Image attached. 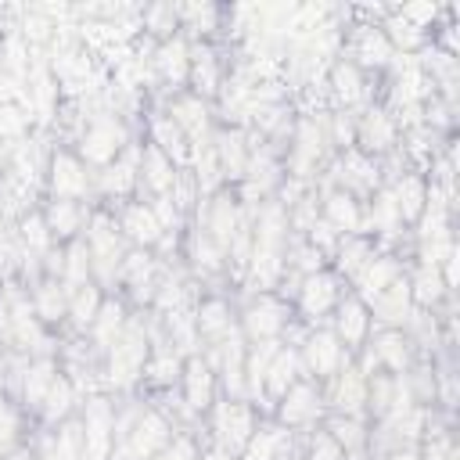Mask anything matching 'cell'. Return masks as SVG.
Returning <instances> with one entry per match:
<instances>
[{"label":"cell","mask_w":460,"mask_h":460,"mask_svg":"<svg viewBox=\"0 0 460 460\" xmlns=\"http://www.w3.org/2000/svg\"><path fill=\"white\" fill-rule=\"evenodd\" d=\"M122 140H126V133H122V126L115 119H97L83 137V155L90 162H111L119 155Z\"/></svg>","instance_id":"obj_1"},{"label":"cell","mask_w":460,"mask_h":460,"mask_svg":"<svg viewBox=\"0 0 460 460\" xmlns=\"http://www.w3.org/2000/svg\"><path fill=\"white\" fill-rule=\"evenodd\" d=\"M155 65H158V72H162L165 83H180V79H187V72H190V54H187L183 36H169V40L158 47Z\"/></svg>","instance_id":"obj_2"},{"label":"cell","mask_w":460,"mask_h":460,"mask_svg":"<svg viewBox=\"0 0 460 460\" xmlns=\"http://www.w3.org/2000/svg\"><path fill=\"white\" fill-rule=\"evenodd\" d=\"M122 230L137 241V244H155L162 237V223L155 219L151 205H126L122 212Z\"/></svg>","instance_id":"obj_3"},{"label":"cell","mask_w":460,"mask_h":460,"mask_svg":"<svg viewBox=\"0 0 460 460\" xmlns=\"http://www.w3.org/2000/svg\"><path fill=\"white\" fill-rule=\"evenodd\" d=\"M79 223H83V208L72 201V198H61V201H54L50 205V212H47V230H50V237H72L75 230H79Z\"/></svg>","instance_id":"obj_4"},{"label":"cell","mask_w":460,"mask_h":460,"mask_svg":"<svg viewBox=\"0 0 460 460\" xmlns=\"http://www.w3.org/2000/svg\"><path fill=\"white\" fill-rule=\"evenodd\" d=\"M54 190H58L61 198H68V194H83V190H86L83 165H79L72 155H58V158H54Z\"/></svg>","instance_id":"obj_5"},{"label":"cell","mask_w":460,"mask_h":460,"mask_svg":"<svg viewBox=\"0 0 460 460\" xmlns=\"http://www.w3.org/2000/svg\"><path fill=\"white\" fill-rule=\"evenodd\" d=\"M284 327V316H280V305H273L270 298H259L252 309H248V331H252V338H270V334H277Z\"/></svg>","instance_id":"obj_6"},{"label":"cell","mask_w":460,"mask_h":460,"mask_svg":"<svg viewBox=\"0 0 460 460\" xmlns=\"http://www.w3.org/2000/svg\"><path fill=\"white\" fill-rule=\"evenodd\" d=\"M169 442V428L155 417V413H147L140 424H137V431H133V449H137V456H151L155 449H162Z\"/></svg>","instance_id":"obj_7"},{"label":"cell","mask_w":460,"mask_h":460,"mask_svg":"<svg viewBox=\"0 0 460 460\" xmlns=\"http://www.w3.org/2000/svg\"><path fill=\"white\" fill-rule=\"evenodd\" d=\"M316 392L309 388V385H291L288 392H284V410H280V417L288 420V424H298V420H305L316 406Z\"/></svg>","instance_id":"obj_8"},{"label":"cell","mask_w":460,"mask_h":460,"mask_svg":"<svg viewBox=\"0 0 460 460\" xmlns=\"http://www.w3.org/2000/svg\"><path fill=\"white\" fill-rule=\"evenodd\" d=\"M187 399H190V406H208V399H212V370L201 363V359H190L187 363Z\"/></svg>","instance_id":"obj_9"},{"label":"cell","mask_w":460,"mask_h":460,"mask_svg":"<svg viewBox=\"0 0 460 460\" xmlns=\"http://www.w3.org/2000/svg\"><path fill=\"white\" fill-rule=\"evenodd\" d=\"M302 302H305L309 313H323L334 302V280L327 273H313L305 280V288H302Z\"/></svg>","instance_id":"obj_10"},{"label":"cell","mask_w":460,"mask_h":460,"mask_svg":"<svg viewBox=\"0 0 460 460\" xmlns=\"http://www.w3.org/2000/svg\"><path fill=\"white\" fill-rule=\"evenodd\" d=\"M305 356H309V367H313V374H327V370H334V367H338V356H341V349L334 345V338H331V334H316V338L309 341Z\"/></svg>","instance_id":"obj_11"},{"label":"cell","mask_w":460,"mask_h":460,"mask_svg":"<svg viewBox=\"0 0 460 460\" xmlns=\"http://www.w3.org/2000/svg\"><path fill=\"white\" fill-rule=\"evenodd\" d=\"M97 313H101V295H97V288H93V284H79L75 295H72V316H75V323H79V327H90V323L97 320Z\"/></svg>","instance_id":"obj_12"},{"label":"cell","mask_w":460,"mask_h":460,"mask_svg":"<svg viewBox=\"0 0 460 460\" xmlns=\"http://www.w3.org/2000/svg\"><path fill=\"white\" fill-rule=\"evenodd\" d=\"M327 216H331L334 226H341V230H352V226L359 223V208H356V201H352L349 190H334V194L327 198Z\"/></svg>","instance_id":"obj_13"},{"label":"cell","mask_w":460,"mask_h":460,"mask_svg":"<svg viewBox=\"0 0 460 460\" xmlns=\"http://www.w3.org/2000/svg\"><path fill=\"white\" fill-rule=\"evenodd\" d=\"M331 83H334V93L341 101H356L359 97V65L352 61H338L331 68Z\"/></svg>","instance_id":"obj_14"},{"label":"cell","mask_w":460,"mask_h":460,"mask_svg":"<svg viewBox=\"0 0 460 460\" xmlns=\"http://www.w3.org/2000/svg\"><path fill=\"white\" fill-rule=\"evenodd\" d=\"M144 165H147V180H151V187H155L158 194H165V190L172 187V165H169L165 151H158V147H147V155H144Z\"/></svg>","instance_id":"obj_15"},{"label":"cell","mask_w":460,"mask_h":460,"mask_svg":"<svg viewBox=\"0 0 460 460\" xmlns=\"http://www.w3.org/2000/svg\"><path fill=\"white\" fill-rule=\"evenodd\" d=\"M50 385H54V363H36L29 370V377H25V399H29V406H40L47 399Z\"/></svg>","instance_id":"obj_16"},{"label":"cell","mask_w":460,"mask_h":460,"mask_svg":"<svg viewBox=\"0 0 460 460\" xmlns=\"http://www.w3.org/2000/svg\"><path fill=\"white\" fill-rule=\"evenodd\" d=\"M388 54H392V40L385 36V32H363V40H359V58L367 61V65H385L388 61Z\"/></svg>","instance_id":"obj_17"},{"label":"cell","mask_w":460,"mask_h":460,"mask_svg":"<svg viewBox=\"0 0 460 460\" xmlns=\"http://www.w3.org/2000/svg\"><path fill=\"white\" fill-rule=\"evenodd\" d=\"M68 399H72V385L65 381V377H54V385H50V392H47V417L50 420H58V417H65L68 413Z\"/></svg>","instance_id":"obj_18"},{"label":"cell","mask_w":460,"mask_h":460,"mask_svg":"<svg viewBox=\"0 0 460 460\" xmlns=\"http://www.w3.org/2000/svg\"><path fill=\"white\" fill-rule=\"evenodd\" d=\"M61 309H65V298H61L58 284H54V280H50V284H43V291L36 295V313H40L43 320H58V316H61Z\"/></svg>","instance_id":"obj_19"},{"label":"cell","mask_w":460,"mask_h":460,"mask_svg":"<svg viewBox=\"0 0 460 460\" xmlns=\"http://www.w3.org/2000/svg\"><path fill=\"white\" fill-rule=\"evenodd\" d=\"M29 115L14 104H0V137H22L29 129Z\"/></svg>","instance_id":"obj_20"},{"label":"cell","mask_w":460,"mask_h":460,"mask_svg":"<svg viewBox=\"0 0 460 460\" xmlns=\"http://www.w3.org/2000/svg\"><path fill=\"white\" fill-rule=\"evenodd\" d=\"M198 327H201L205 334L223 331V327H226V309H223V302H205L201 313H198Z\"/></svg>","instance_id":"obj_21"},{"label":"cell","mask_w":460,"mask_h":460,"mask_svg":"<svg viewBox=\"0 0 460 460\" xmlns=\"http://www.w3.org/2000/svg\"><path fill=\"white\" fill-rule=\"evenodd\" d=\"M359 334H363V309L356 302H349V305H341V338L356 341Z\"/></svg>","instance_id":"obj_22"},{"label":"cell","mask_w":460,"mask_h":460,"mask_svg":"<svg viewBox=\"0 0 460 460\" xmlns=\"http://www.w3.org/2000/svg\"><path fill=\"white\" fill-rule=\"evenodd\" d=\"M126 183H133V172H129L126 165H111V169L104 172V187H108V190H122Z\"/></svg>","instance_id":"obj_23"},{"label":"cell","mask_w":460,"mask_h":460,"mask_svg":"<svg viewBox=\"0 0 460 460\" xmlns=\"http://www.w3.org/2000/svg\"><path fill=\"white\" fill-rule=\"evenodd\" d=\"M11 460H32V453H14Z\"/></svg>","instance_id":"obj_24"}]
</instances>
